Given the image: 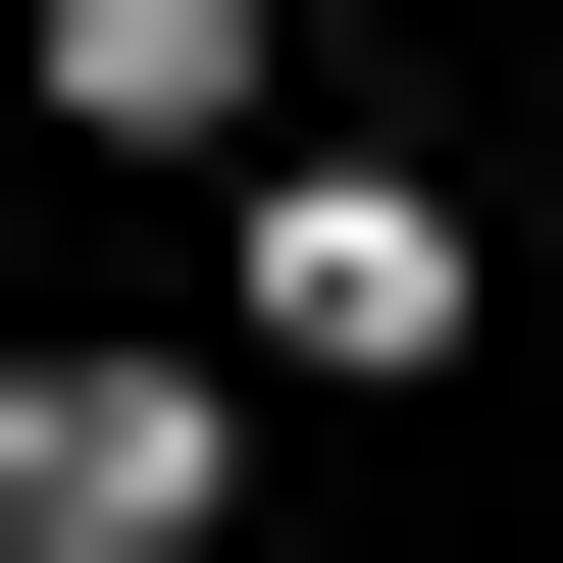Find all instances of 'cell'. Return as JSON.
<instances>
[{"label": "cell", "mask_w": 563, "mask_h": 563, "mask_svg": "<svg viewBox=\"0 0 563 563\" xmlns=\"http://www.w3.org/2000/svg\"><path fill=\"white\" fill-rule=\"evenodd\" d=\"M256 512V358H0V563H206Z\"/></svg>", "instance_id": "1"}, {"label": "cell", "mask_w": 563, "mask_h": 563, "mask_svg": "<svg viewBox=\"0 0 563 563\" xmlns=\"http://www.w3.org/2000/svg\"><path fill=\"white\" fill-rule=\"evenodd\" d=\"M206 358H256V410H358V358H461V206H410V154H256V256H206Z\"/></svg>", "instance_id": "2"}, {"label": "cell", "mask_w": 563, "mask_h": 563, "mask_svg": "<svg viewBox=\"0 0 563 563\" xmlns=\"http://www.w3.org/2000/svg\"><path fill=\"white\" fill-rule=\"evenodd\" d=\"M0 103H52V154H154V206H256V154H308V52H256V0H52Z\"/></svg>", "instance_id": "3"}]
</instances>
